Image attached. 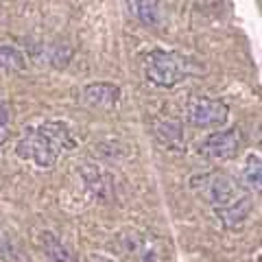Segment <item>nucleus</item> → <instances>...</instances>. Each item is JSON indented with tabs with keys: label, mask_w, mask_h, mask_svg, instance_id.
Here are the masks:
<instances>
[{
	"label": "nucleus",
	"mask_w": 262,
	"mask_h": 262,
	"mask_svg": "<svg viewBox=\"0 0 262 262\" xmlns=\"http://www.w3.org/2000/svg\"><path fill=\"white\" fill-rule=\"evenodd\" d=\"M203 184H206L203 192H206L208 201L214 208H225L241 196L238 190H236V184L225 175H210L203 179Z\"/></svg>",
	"instance_id": "obj_5"
},
{
	"label": "nucleus",
	"mask_w": 262,
	"mask_h": 262,
	"mask_svg": "<svg viewBox=\"0 0 262 262\" xmlns=\"http://www.w3.org/2000/svg\"><path fill=\"white\" fill-rule=\"evenodd\" d=\"M90 262H118V260H107V258H101V256H90Z\"/></svg>",
	"instance_id": "obj_12"
},
{
	"label": "nucleus",
	"mask_w": 262,
	"mask_h": 262,
	"mask_svg": "<svg viewBox=\"0 0 262 262\" xmlns=\"http://www.w3.org/2000/svg\"><path fill=\"white\" fill-rule=\"evenodd\" d=\"M216 214H219V219L223 221L227 227L241 225L251 214V199H249V196H238V199H236L234 203H229V206L216 208Z\"/></svg>",
	"instance_id": "obj_8"
},
{
	"label": "nucleus",
	"mask_w": 262,
	"mask_h": 262,
	"mask_svg": "<svg viewBox=\"0 0 262 262\" xmlns=\"http://www.w3.org/2000/svg\"><path fill=\"white\" fill-rule=\"evenodd\" d=\"M186 116L194 127H223L229 118V110L223 101L208 96H192L186 105Z\"/></svg>",
	"instance_id": "obj_3"
},
{
	"label": "nucleus",
	"mask_w": 262,
	"mask_h": 262,
	"mask_svg": "<svg viewBox=\"0 0 262 262\" xmlns=\"http://www.w3.org/2000/svg\"><path fill=\"white\" fill-rule=\"evenodd\" d=\"M42 236V247H44V253L51 260H55V262H77V258H75V253L70 251V247H66V245L57 238V236L53 234V232H42L39 234Z\"/></svg>",
	"instance_id": "obj_9"
},
{
	"label": "nucleus",
	"mask_w": 262,
	"mask_h": 262,
	"mask_svg": "<svg viewBox=\"0 0 262 262\" xmlns=\"http://www.w3.org/2000/svg\"><path fill=\"white\" fill-rule=\"evenodd\" d=\"M83 103L94 110H114L120 101V88L112 83H90L83 88Z\"/></svg>",
	"instance_id": "obj_6"
},
{
	"label": "nucleus",
	"mask_w": 262,
	"mask_h": 262,
	"mask_svg": "<svg viewBox=\"0 0 262 262\" xmlns=\"http://www.w3.org/2000/svg\"><path fill=\"white\" fill-rule=\"evenodd\" d=\"M241 142H243V134L238 127L214 131L199 144V153L208 160H229L238 153Z\"/></svg>",
	"instance_id": "obj_4"
},
{
	"label": "nucleus",
	"mask_w": 262,
	"mask_h": 262,
	"mask_svg": "<svg viewBox=\"0 0 262 262\" xmlns=\"http://www.w3.org/2000/svg\"><path fill=\"white\" fill-rule=\"evenodd\" d=\"M129 13H134L144 27H158L162 20V3L160 0H127Z\"/></svg>",
	"instance_id": "obj_7"
},
{
	"label": "nucleus",
	"mask_w": 262,
	"mask_h": 262,
	"mask_svg": "<svg viewBox=\"0 0 262 262\" xmlns=\"http://www.w3.org/2000/svg\"><path fill=\"white\" fill-rule=\"evenodd\" d=\"M199 72L194 59L175 51H151L144 59V77L158 88H173Z\"/></svg>",
	"instance_id": "obj_2"
},
{
	"label": "nucleus",
	"mask_w": 262,
	"mask_h": 262,
	"mask_svg": "<svg viewBox=\"0 0 262 262\" xmlns=\"http://www.w3.org/2000/svg\"><path fill=\"white\" fill-rule=\"evenodd\" d=\"M260 155H249L247 158V166H245V173H243V184L249 188V190H256L260 192Z\"/></svg>",
	"instance_id": "obj_11"
},
{
	"label": "nucleus",
	"mask_w": 262,
	"mask_h": 262,
	"mask_svg": "<svg viewBox=\"0 0 262 262\" xmlns=\"http://www.w3.org/2000/svg\"><path fill=\"white\" fill-rule=\"evenodd\" d=\"M77 140L63 122H46L31 129L15 146V153L22 160L33 162L39 168H53L61 151L75 149Z\"/></svg>",
	"instance_id": "obj_1"
},
{
	"label": "nucleus",
	"mask_w": 262,
	"mask_h": 262,
	"mask_svg": "<svg viewBox=\"0 0 262 262\" xmlns=\"http://www.w3.org/2000/svg\"><path fill=\"white\" fill-rule=\"evenodd\" d=\"M27 57L15 46H0V70H24Z\"/></svg>",
	"instance_id": "obj_10"
}]
</instances>
